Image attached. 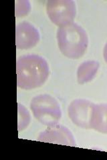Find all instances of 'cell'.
<instances>
[{
    "label": "cell",
    "mask_w": 107,
    "mask_h": 160,
    "mask_svg": "<svg viewBox=\"0 0 107 160\" xmlns=\"http://www.w3.org/2000/svg\"><path fill=\"white\" fill-rule=\"evenodd\" d=\"M50 69L46 60L38 55H25L16 62L17 86L25 90L41 87L49 77Z\"/></svg>",
    "instance_id": "cell-1"
},
{
    "label": "cell",
    "mask_w": 107,
    "mask_h": 160,
    "mask_svg": "<svg viewBox=\"0 0 107 160\" xmlns=\"http://www.w3.org/2000/svg\"><path fill=\"white\" fill-rule=\"evenodd\" d=\"M56 38L60 52L70 59H78L83 57L88 46L87 33L74 22L59 28Z\"/></svg>",
    "instance_id": "cell-2"
},
{
    "label": "cell",
    "mask_w": 107,
    "mask_h": 160,
    "mask_svg": "<svg viewBox=\"0 0 107 160\" xmlns=\"http://www.w3.org/2000/svg\"><path fill=\"white\" fill-rule=\"evenodd\" d=\"M30 109L34 118L45 126L57 124L62 118V110L58 102L48 94H40L30 102Z\"/></svg>",
    "instance_id": "cell-3"
},
{
    "label": "cell",
    "mask_w": 107,
    "mask_h": 160,
    "mask_svg": "<svg viewBox=\"0 0 107 160\" xmlns=\"http://www.w3.org/2000/svg\"><path fill=\"white\" fill-rule=\"evenodd\" d=\"M46 13L50 21L61 28L74 23L76 15V3L72 0H49Z\"/></svg>",
    "instance_id": "cell-4"
},
{
    "label": "cell",
    "mask_w": 107,
    "mask_h": 160,
    "mask_svg": "<svg viewBox=\"0 0 107 160\" xmlns=\"http://www.w3.org/2000/svg\"><path fill=\"white\" fill-rule=\"evenodd\" d=\"M95 103L84 99H76L68 108V115L72 122L80 128L91 129Z\"/></svg>",
    "instance_id": "cell-5"
},
{
    "label": "cell",
    "mask_w": 107,
    "mask_h": 160,
    "mask_svg": "<svg viewBox=\"0 0 107 160\" xmlns=\"http://www.w3.org/2000/svg\"><path fill=\"white\" fill-rule=\"evenodd\" d=\"M38 140L45 143L76 146L75 139L72 132L66 127L58 123L48 126L40 133Z\"/></svg>",
    "instance_id": "cell-6"
},
{
    "label": "cell",
    "mask_w": 107,
    "mask_h": 160,
    "mask_svg": "<svg viewBox=\"0 0 107 160\" xmlns=\"http://www.w3.org/2000/svg\"><path fill=\"white\" fill-rule=\"evenodd\" d=\"M40 35L38 30L32 24L24 22L16 28V46L18 49H32L38 43Z\"/></svg>",
    "instance_id": "cell-7"
},
{
    "label": "cell",
    "mask_w": 107,
    "mask_h": 160,
    "mask_svg": "<svg viewBox=\"0 0 107 160\" xmlns=\"http://www.w3.org/2000/svg\"><path fill=\"white\" fill-rule=\"evenodd\" d=\"M91 129L97 132L107 134V104H95Z\"/></svg>",
    "instance_id": "cell-8"
},
{
    "label": "cell",
    "mask_w": 107,
    "mask_h": 160,
    "mask_svg": "<svg viewBox=\"0 0 107 160\" xmlns=\"http://www.w3.org/2000/svg\"><path fill=\"white\" fill-rule=\"evenodd\" d=\"M100 68L98 62L89 60L81 63L77 69V81L79 84H85L93 80Z\"/></svg>",
    "instance_id": "cell-9"
},
{
    "label": "cell",
    "mask_w": 107,
    "mask_h": 160,
    "mask_svg": "<svg viewBox=\"0 0 107 160\" xmlns=\"http://www.w3.org/2000/svg\"><path fill=\"white\" fill-rule=\"evenodd\" d=\"M18 129L21 132L26 129L31 121V117L28 109L23 105L18 103Z\"/></svg>",
    "instance_id": "cell-10"
},
{
    "label": "cell",
    "mask_w": 107,
    "mask_h": 160,
    "mask_svg": "<svg viewBox=\"0 0 107 160\" xmlns=\"http://www.w3.org/2000/svg\"><path fill=\"white\" fill-rule=\"evenodd\" d=\"M32 9L31 3L28 0L16 1V17L22 18L26 16Z\"/></svg>",
    "instance_id": "cell-11"
},
{
    "label": "cell",
    "mask_w": 107,
    "mask_h": 160,
    "mask_svg": "<svg viewBox=\"0 0 107 160\" xmlns=\"http://www.w3.org/2000/svg\"><path fill=\"white\" fill-rule=\"evenodd\" d=\"M103 57L105 62L107 63V43L105 44L103 49Z\"/></svg>",
    "instance_id": "cell-12"
}]
</instances>
